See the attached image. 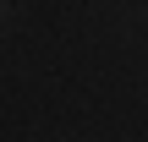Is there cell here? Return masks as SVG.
Segmentation results:
<instances>
[{
	"label": "cell",
	"instance_id": "cell-1",
	"mask_svg": "<svg viewBox=\"0 0 148 142\" xmlns=\"http://www.w3.org/2000/svg\"><path fill=\"white\" fill-rule=\"evenodd\" d=\"M0 5H5V0H0Z\"/></svg>",
	"mask_w": 148,
	"mask_h": 142
}]
</instances>
